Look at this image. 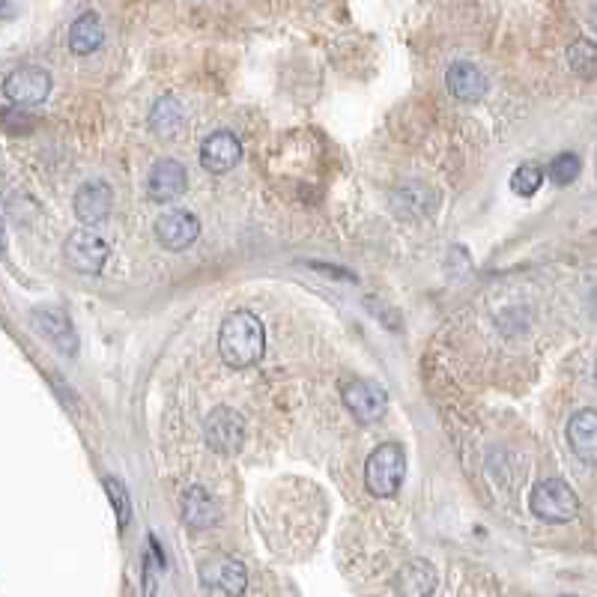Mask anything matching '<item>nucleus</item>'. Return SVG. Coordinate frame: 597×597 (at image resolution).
Here are the masks:
<instances>
[{
    "mask_svg": "<svg viewBox=\"0 0 597 597\" xmlns=\"http://www.w3.org/2000/svg\"><path fill=\"white\" fill-rule=\"evenodd\" d=\"M541 183H544V171L538 168V165H520L517 171H514V177H511V192L514 195H520V198H532L538 189H541Z\"/></svg>",
    "mask_w": 597,
    "mask_h": 597,
    "instance_id": "obj_22",
    "label": "nucleus"
},
{
    "mask_svg": "<svg viewBox=\"0 0 597 597\" xmlns=\"http://www.w3.org/2000/svg\"><path fill=\"white\" fill-rule=\"evenodd\" d=\"M406 481V454L398 442H383L371 451L365 463V484L374 496L389 499Z\"/></svg>",
    "mask_w": 597,
    "mask_h": 597,
    "instance_id": "obj_3",
    "label": "nucleus"
},
{
    "mask_svg": "<svg viewBox=\"0 0 597 597\" xmlns=\"http://www.w3.org/2000/svg\"><path fill=\"white\" fill-rule=\"evenodd\" d=\"M108 254H111L108 242H105L99 233L87 230V227L72 230V233L66 236V242H63V257H66V263H69L75 272H84V275H99L102 266H105V260H108Z\"/></svg>",
    "mask_w": 597,
    "mask_h": 597,
    "instance_id": "obj_6",
    "label": "nucleus"
},
{
    "mask_svg": "<svg viewBox=\"0 0 597 597\" xmlns=\"http://www.w3.org/2000/svg\"><path fill=\"white\" fill-rule=\"evenodd\" d=\"M183 105H180V99H174V96H162L156 105H153V111H150V129L159 135V138H168V135H177L180 132V126H183Z\"/></svg>",
    "mask_w": 597,
    "mask_h": 597,
    "instance_id": "obj_19",
    "label": "nucleus"
},
{
    "mask_svg": "<svg viewBox=\"0 0 597 597\" xmlns=\"http://www.w3.org/2000/svg\"><path fill=\"white\" fill-rule=\"evenodd\" d=\"M595 168H597V156H595Z\"/></svg>",
    "mask_w": 597,
    "mask_h": 597,
    "instance_id": "obj_26",
    "label": "nucleus"
},
{
    "mask_svg": "<svg viewBox=\"0 0 597 597\" xmlns=\"http://www.w3.org/2000/svg\"><path fill=\"white\" fill-rule=\"evenodd\" d=\"M203 439H206L209 451H215L221 457H230L245 442V418L236 409H230V406H218L203 421Z\"/></svg>",
    "mask_w": 597,
    "mask_h": 597,
    "instance_id": "obj_5",
    "label": "nucleus"
},
{
    "mask_svg": "<svg viewBox=\"0 0 597 597\" xmlns=\"http://www.w3.org/2000/svg\"><path fill=\"white\" fill-rule=\"evenodd\" d=\"M580 156L577 153H559L553 162H550V180L556 186H571L577 177H580Z\"/></svg>",
    "mask_w": 597,
    "mask_h": 597,
    "instance_id": "obj_23",
    "label": "nucleus"
},
{
    "mask_svg": "<svg viewBox=\"0 0 597 597\" xmlns=\"http://www.w3.org/2000/svg\"><path fill=\"white\" fill-rule=\"evenodd\" d=\"M595 383H597V368H595Z\"/></svg>",
    "mask_w": 597,
    "mask_h": 597,
    "instance_id": "obj_25",
    "label": "nucleus"
},
{
    "mask_svg": "<svg viewBox=\"0 0 597 597\" xmlns=\"http://www.w3.org/2000/svg\"><path fill=\"white\" fill-rule=\"evenodd\" d=\"M529 508L541 523H571L580 514V496L562 478H547L532 487Z\"/></svg>",
    "mask_w": 597,
    "mask_h": 597,
    "instance_id": "obj_2",
    "label": "nucleus"
},
{
    "mask_svg": "<svg viewBox=\"0 0 597 597\" xmlns=\"http://www.w3.org/2000/svg\"><path fill=\"white\" fill-rule=\"evenodd\" d=\"M568 445L583 463H597V409H580L571 415Z\"/></svg>",
    "mask_w": 597,
    "mask_h": 597,
    "instance_id": "obj_15",
    "label": "nucleus"
},
{
    "mask_svg": "<svg viewBox=\"0 0 597 597\" xmlns=\"http://www.w3.org/2000/svg\"><path fill=\"white\" fill-rule=\"evenodd\" d=\"M445 84H448V93L460 102H481L490 90L487 84V75L469 63V60H457L448 66V75H445Z\"/></svg>",
    "mask_w": 597,
    "mask_h": 597,
    "instance_id": "obj_13",
    "label": "nucleus"
},
{
    "mask_svg": "<svg viewBox=\"0 0 597 597\" xmlns=\"http://www.w3.org/2000/svg\"><path fill=\"white\" fill-rule=\"evenodd\" d=\"M218 353L227 368H254L263 362L266 353V329L257 314L251 311H233L224 317L218 329Z\"/></svg>",
    "mask_w": 597,
    "mask_h": 597,
    "instance_id": "obj_1",
    "label": "nucleus"
},
{
    "mask_svg": "<svg viewBox=\"0 0 597 597\" xmlns=\"http://www.w3.org/2000/svg\"><path fill=\"white\" fill-rule=\"evenodd\" d=\"M72 206H75V215H78L84 224H99V221H105V218L111 215V209H114V192H111V186H108L105 180H90V183H84V186L75 192Z\"/></svg>",
    "mask_w": 597,
    "mask_h": 597,
    "instance_id": "obj_14",
    "label": "nucleus"
},
{
    "mask_svg": "<svg viewBox=\"0 0 597 597\" xmlns=\"http://www.w3.org/2000/svg\"><path fill=\"white\" fill-rule=\"evenodd\" d=\"M344 406L362 421V424H374L386 415V406H389V395L383 386L377 383H368V380H356V383H347L344 392Z\"/></svg>",
    "mask_w": 597,
    "mask_h": 597,
    "instance_id": "obj_9",
    "label": "nucleus"
},
{
    "mask_svg": "<svg viewBox=\"0 0 597 597\" xmlns=\"http://www.w3.org/2000/svg\"><path fill=\"white\" fill-rule=\"evenodd\" d=\"M200 589L215 597H236L248 589V568L233 556H209L198 568Z\"/></svg>",
    "mask_w": 597,
    "mask_h": 597,
    "instance_id": "obj_4",
    "label": "nucleus"
},
{
    "mask_svg": "<svg viewBox=\"0 0 597 597\" xmlns=\"http://www.w3.org/2000/svg\"><path fill=\"white\" fill-rule=\"evenodd\" d=\"M102 484H105V493H108V499H111V505H114V514H117L120 529H126V526H129V520H132V499H129L126 484H123V481H117V478H111V475H108Z\"/></svg>",
    "mask_w": 597,
    "mask_h": 597,
    "instance_id": "obj_21",
    "label": "nucleus"
},
{
    "mask_svg": "<svg viewBox=\"0 0 597 597\" xmlns=\"http://www.w3.org/2000/svg\"><path fill=\"white\" fill-rule=\"evenodd\" d=\"M33 326L39 329V335H45L51 341V347L69 359L78 356V332L72 326V320L66 317V311L60 308H39L33 314Z\"/></svg>",
    "mask_w": 597,
    "mask_h": 597,
    "instance_id": "obj_11",
    "label": "nucleus"
},
{
    "mask_svg": "<svg viewBox=\"0 0 597 597\" xmlns=\"http://www.w3.org/2000/svg\"><path fill=\"white\" fill-rule=\"evenodd\" d=\"M589 314H592V320L597 323V287L592 290V296H589Z\"/></svg>",
    "mask_w": 597,
    "mask_h": 597,
    "instance_id": "obj_24",
    "label": "nucleus"
},
{
    "mask_svg": "<svg viewBox=\"0 0 597 597\" xmlns=\"http://www.w3.org/2000/svg\"><path fill=\"white\" fill-rule=\"evenodd\" d=\"M156 239L168 251H186L198 242L200 221L189 209H168L156 218Z\"/></svg>",
    "mask_w": 597,
    "mask_h": 597,
    "instance_id": "obj_8",
    "label": "nucleus"
},
{
    "mask_svg": "<svg viewBox=\"0 0 597 597\" xmlns=\"http://www.w3.org/2000/svg\"><path fill=\"white\" fill-rule=\"evenodd\" d=\"M239 159H242V144H239V138H236L233 132H227V129L212 132V135L203 141V147H200V165H203V171H209V174H230V171L239 165Z\"/></svg>",
    "mask_w": 597,
    "mask_h": 597,
    "instance_id": "obj_10",
    "label": "nucleus"
},
{
    "mask_svg": "<svg viewBox=\"0 0 597 597\" xmlns=\"http://www.w3.org/2000/svg\"><path fill=\"white\" fill-rule=\"evenodd\" d=\"M105 42V30H102V18L96 12H81L72 27H69V48L78 57H87L93 51H99Z\"/></svg>",
    "mask_w": 597,
    "mask_h": 597,
    "instance_id": "obj_17",
    "label": "nucleus"
},
{
    "mask_svg": "<svg viewBox=\"0 0 597 597\" xmlns=\"http://www.w3.org/2000/svg\"><path fill=\"white\" fill-rule=\"evenodd\" d=\"M395 589H398V595L409 597L433 595L436 592V571H433V565L424 562V559H412L398 574Z\"/></svg>",
    "mask_w": 597,
    "mask_h": 597,
    "instance_id": "obj_18",
    "label": "nucleus"
},
{
    "mask_svg": "<svg viewBox=\"0 0 597 597\" xmlns=\"http://www.w3.org/2000/svg\"><path fill=\"white\" fill-rule=\"evenodd\" d=\"M568 63L571 69L586 78V81H595L597 78V42L592 39H577L571 48H568Z\"/></svg>",
    "mask_w": 597,
    "mask_h": 597,
    "instance_id": "obj_20",
    "label": "nucleus"
},
{
    "mask_svg": "<svg viewBox=\"0 0 597 597\" xmlns=\"http://www.w3.org/2000/svg\"><path fill=\"white\" fill-rule=\"evenodd\" d=\"M48 93H51V75L42 66H18L3 81V96L18 108L39 105L48 99Z\"/></svg>",
    "mask_w": 597,
    "mask_h": 597,
    "instance_id": "obj_7",
    "label": "nucleus"
},
{
    "mask_svg": "<svg viewBox=\"0 0 597 597\" xmlns=\"http://www.w3.org/2000/svg\"><path fill=\"white\" fill-rule=\"evenodd\" d=\"M189 192V174L177 159H162L153 165L147 177V195L156 203H171L180 200Z\"/></svg>",
    "mask_w": 597,
    "mask_h": 597,
    "instance_id": "obj_12",
    "label": "nucleus"
},
{
    "mask_svg": "<svg viewBox=\"0 0 597 597\" xmlns=\"http://www.w3.org/2000/svg\"><path fill=\"white\" fill-rule=\"evenodd\" d=\"M180 511H183V520H186V526L189 529H212L215 523H218V505H215V499L200 487V484H192V487H186V493H183V499H180Z\"/></svg>",
    "mask_w": 597,
    "mask_h": 597,
    "instance_id": "obj_16",
    "label": "nucleus"
}]
</instances>
